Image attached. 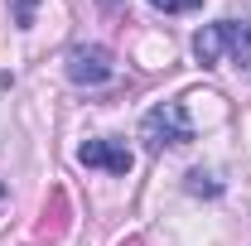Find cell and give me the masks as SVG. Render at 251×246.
<instances>
[{
	"instance_id": "6da1fadb",
	"label": "cell",
	"mask_w": 251,
	"mask_h": 246,
	"mask_svg": "<svg viewBox=\"0 0 251 246\" xmlns=\"http://www.w3.org/2000/svg\"><path fill=\"white\" fill-rule=\"evenodd\" d=\"M193 53H198L203 68H218V63H251V25H242V20H218V25L198 29Z\"/></svg>"
},
{
	"instance_id": "7a4b0ae2",
	"label": "cell",
	"mask_w": 251,
	"mask_h": 246,
	"mask_svg": "<svg viewBox=\"0 0 251 246\" xmlns=\"http://www.w3.org/2000/svg\"><path fill=\"white\" fill-rule=\"evenodd\" d=\"M140 140L150 150H164V145H188L193 140V121H188V106L184 101H159L145 111L140 121Z\"/></svg>"
},
{
	"instance_id": "3957f363",
	"label": "cell",
	"mask_w": 251,
	"mask_h": 246,
	"mask_svg": "<svg viewBox=\"0 0 251 246\" xmlns=\"http://www.w3.org/2000/svg\"><path fill=\"white\" fill-rule=\"evenodd\" d=\"M68 77H73L77 87H101V82L111 77V53H106L101 44H77V49L68 53Z\"/></svg>"
},
{
	"instance_id": "277c9868",
	"label": "cell",
	"mask_w": 251,
	"mask_h": 246,
	"mask_svg": "<svg viewBox=\"0 0 251 246\" xmlns=\"http://www.w3.org/2000/svg\"><path fill=\"white\" fill-rule=\"evenodd\" d=\"M77 159L87 164V169H106V174H130V164H135V154L126 150L121 140H87Z\"/></svg>"
},
{
	"instance_id": "5b68a950",
	"label": "cell",
	"mask_w": 251,
	"mask_h": 246,
	"mask_svg": "<svg viewBox=\"0 0 251 246\" xmlns=\"http://www.w3.org/2000/svg\"><path fill=\"white\" fill-rule=\"evenodd\" d=\"M159 15H188V10H198L203 0H150Z\"/></svg>"
},
{
	"instance_id": "8992f818",
	"label": "cell",
	"mask_w": 251,
	"mask_h": 246,
	"mask_svg": "<svg viewBox=\"0 0 251 246\" xmlns=\"http://www.w3.org/2000/svg\"><path fill=\"white\" fill-rule=\"evenodd\" d=\"M34 5H39V0H15V20H20V25L34 20Z\"/></svg>"
},
{
	"instance_id": "52a82bcc",
	"label": "cell",
	"mask_w": 251,
	"mask_h": 246,
	"mask_svg": "<svg viewBox=\"0 0 251 246\" xmlns=\"http://www.w3.org/2000/svg\"><path fill=\"white\" fill-rule=\"evenodd\" d=\"M5 198H10V188H5V184H0V203H5Z\"/></svg>"
}]
</instances>
